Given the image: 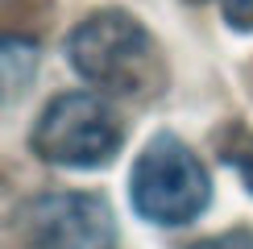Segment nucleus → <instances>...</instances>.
Segmentation results:
<instances>
[{"label":"nucleus","mask_w":253,"mask_h":249,"mask_svg":"<svg viewBox=\"0 0 253 249\" xmlns=\"http://www.w3.org/2000/svg\"><path fill=\"white\" fill-rule=\"evenodd\" d=\"M67 58L91 87L121 100H154L166 87V58L154 34L121 8L83 17L67 38Z\"/></svg>","instance_id":"obj_1"},{"label":"nucleus","mask_w":253,"mask_h":249,"mask_svg":"<svg viewBox=\"0 0 253 249\" xmlns=\"http://www.w3.org/2000/svg\"><path fill=\"white\" fill-rule=\"evenodd\" d=\"M125 124L91 91H62L42 108V117L29 133V145L42 162L67 166V170H96L121 154Z\"/></svg>","instance_id":"obj_2"},{"label":"nucleus","mask_w":253,"mask_h":249,"mask_svg":"<svg viewBox=\"0 0 253 249\" xmlns=\"http://www.w3.org/2000/svg\"><path fill=\"white\" fill-rule=\"evenodd\" d=\"M129 200L137 216L162 228L191 224L212 200V179L191 145L162 133L141 150L129 174Z\"/></svg>","instance_id":"obj_3"},{"label":"nucleus","mask_w":253,"mask_h":249,"mask_svg":"<svg viewBox=\"0 0 253 249\" xmlns=\"http://www.w3.org/2000/svg\"><path fill=\"white\" fill-rule=\"evenodd\" d=\"M21 233L34 249H117L112 208L91 191H46L21 208Z\"/></svg>","instance_id":"obj_4"},{"label":"nucleus","mask_w":253,"mask_h":249,"mask_svg":"<svg viewBox=\"0 0 253 249\" xmlns=\"http://www.w3.org/2000/svg\"><path fill=\"white\" fill-rule=\"evenodd\" d=\"M224 162L241 174V183L253 191V133H237L233 141L224 145Z\"/></svg>","instance_id":"obj_5"},{"label":"nucleus","mask_w":253,"mask_h":249,"mask_svg":"<svg viewBox=\"0 0 253 249\" xmlns=\"http://www.w3.org/2000/svg\"><path fill=\"white\" fill-rule=\"evenodd\" d=\"M191 249H253V228H228V233L195 241Z\"/></svg>","instance_id":"obj_6"},{"label":"nucleus","mask_w":253,"mask_h":249,"mask_svg":"<svg viewBox=\"0 0 253 249\" xmlns=\"http://www.w3.org/2000/svg\"><path fill=\"white\" fill-rule=\"evenodd\" d=\"M224 21H228V29L249 34L253 29V0H224Z\"/></svg>","instance_id":"obj_7"}]
</instances>
